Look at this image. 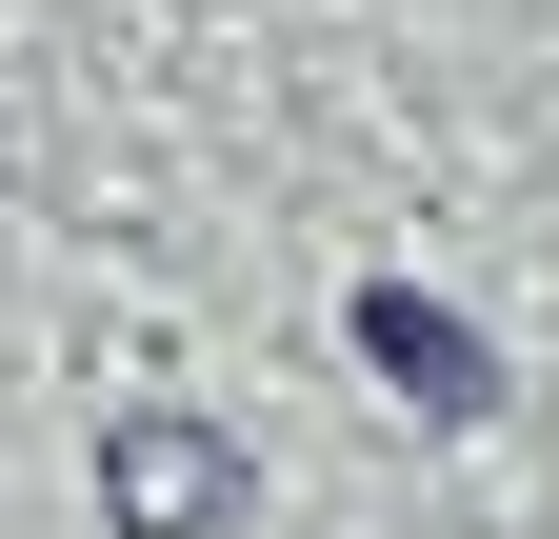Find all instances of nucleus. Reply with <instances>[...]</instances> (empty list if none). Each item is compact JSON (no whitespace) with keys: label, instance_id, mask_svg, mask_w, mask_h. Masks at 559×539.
I'll return each instance as SVG.
<instances>
[{"label":"nucleus","instance_id":"1","mask_svg":"<svg viewBox=\"0 0 559 539\" xmlns=\"http://www.w3.org/2000/svg\"><path fill=\"white\" fill-rule=\"evenodd\" d=\"M200 480H240V459H200L180 420H140V440H120V519H140V539H180V519H200Z\"/></svg>","mask_w":559,"mask_h":539}]
</instances>
